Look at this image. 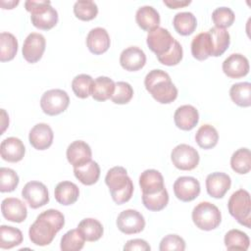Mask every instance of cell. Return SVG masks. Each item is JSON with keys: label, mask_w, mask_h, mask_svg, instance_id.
I'll list each match as a JSON object with an SVG mask.
<instances>
[{"label": "cell", "mask_w": 251, "mask_h": 251, "mask_svg": "<svg viewBox=\"0 0 251 251\" xmlns=\"http://www.w3.org/2000/svg\"><path fill=\"white\" fill-rule=\"evenodd\" d=\"M65 225L64 215L55 209H48L40 213L34 223L29 226L30 241L37 246L49 245L58 231Z\"/></svg>", "instance_id": "6da1fadb"}, {"label": "cell", "mask_w": 251, "mask_h": 251, "mask_svg": "<svg viewBox=\"0 0 251 251\" xmlns=\"http://www.w3.org/2000/svg\"><path fill=\"white\" fill-rule=\"evenodd\" d=\"M144 85L152 97L161 104H170L177 97V88L172 82L169 74L163 70L150 71L144 78Z\"/></svg>", "instance_id": "7a4b0ae2"}, {"label": "cell", "mask_w": 251, "mask_h": 251, "mask_svg": "<svg viewBox=\"0 0 251 251\" xmlns=\"http://www.w3.org/2000/svg\"><path fill=\"white\" fill-rule=\"evenodd\" d=\"M105 182L109 187L112 199L118 205L130 200L133 194V183L124 167L111 168L105 176Z\"/></svg>", "instance_id": "3957f363"}, {"label": "cell", "mask_w": 251, "mask_h": 251, "mask_svg": "<svg viewBox=\"0 0 251 251\" xmlns=\"http://www.w3.org/2000/svg\"><path fill=\"white\" fill-rule=\"evenodd\" d=\"M25 7L30 13L31 24L36 28L49 30L57 25L58 12L51 6L50 1L27 0L25 2Z\"/></svg>", "instance_id": "277c9868"}, {"label": "cell", "mask_w": 251, "mask_h": 251, "mask_svg": "<svg viewBox=\"0 0 251 251\" xmlns=\"http://www.w3.org/2000/svg\"><path fill=\"white\" fill-rule=\"evenodd\" d=\"M229 214L236 222L247 228L251 226V199L245 189H238L231 194L227 202Z\"/></svg>", "instance_id": "5b68a950"}, {"label": "cell", "mask_w": 251, "mask_h": 251, "mask_svg": "<svg viewBox=\"0 0 251 251\" xmlns=\"http://www.w3.org/2000/svg\"><path fill=\"white\" fill-rule=\"evenodd\" d=\"M191 216L196 227L206 231L217 228L222 222V214L219 208L207 201L197 204L193 208Z\"/></svg>", "instance_id": "8992f818"}, {"label": "cell", "mask_w": 251, "mask_h": 251, "mask_svg": "<svg viewBox=\"0 0 251 251\" xmlns=\"http://www.w3.org/2000/svg\"><path fill=\"white\" fill-rule=\"evenodd\" d=\"M70 104V97L63 89H50L43 93L40 107L48 116H56L65 112Z\"/></svg>", "instance_id": "52a82bcc"}, {"label": "cell", "mask_w": 251, "mask_h": 251, "mask_svg": "<svg viewBox=\"0 0 251 251\" xmlns=\"http://www.w3.org/2000/svg\"><path fill=\"white\" fill-rule=\"evenodd\" d=\"M171 159L176 169L191 171L198 166L200 157L195 148L188 144L181 143L172 150Z\"/></svg>", "instance_id": "ba28073f"}, {"label": "cell", "mask_w": 251, "mask_h": 251, "mask_svg": "<svg viewBox=\"0 0 251 251\" xmlns=\"http://www.w3.org/2000/svg\"><path fill=\"white\" fill-rule=\"evenodd\" d=\"M146 42L149 49L159 58L171 51L176 39L167 28L159 26L148 32Z\"/></svg>", "instance_id": "9c48e42d"}, {"label": "cell", "mask_w": 251, "mask_h": 251, "mask_svg": "<svg viewBox=\"0 0 251 251\" xmlns=\"http://www.w3.org/2000/svg\"><path fill=\"white\" fill-rule=\"evenodd\" d=\"M22 196L32 209L40 208L49 202V193L46 185L36 180L25 183L22 190Z\"/></svg>", "instance_id": "30bf717a"}, {"label": "cell", "mask_w": 251, "mask_h": 251, "mask_svg": "<svg viewBox=\"0 0 251 251\" xmlns=\"http://www.w3.org/2000/svg\"><path fill=\"white\" fill-rule=\"evenodd\" d=\"M117 226L125 234L139 233L145 227V220L138 211L127 209L121 212L118 216Z\"/></svg>", "instance_id": "8fae6325"}, {"label": "cell", "mask_w": 251, "mask_h": 251, "mask_svg": "<svg viewBox=\"0 0 251 251\" xmlns=\"http://www.w3.org/2000/svg\"><path fill=\"white\" fill-rule=\"evenodd\" d=\"M45 37L38 32L29 33L23 44V57L27 63L34 64L38 62L45 51Z\"/></svg>", "instance_id": "7c38bea8"}, {"label": "cell", "mask_w": 251, "mask_h": 251, "mask_svg": "<svg viewBox=\"0 0 251 251\" xmlns=\"http://www.w3.org/2000/svg\"><path fill=\"white\" fill-rule=\"evenodd\" d=\"M200 183L193 176H179L174 183V193L182 202H190L200 194Z\"/></svg>", "instance_id": "4fadbf2b"}, {"label": "cell", "mask_w": 251, "mask_h": 251, "mask_svg": "<svg viewBox=\"0 0 251 251\" xmlns=\"http://www.w3.org/2000/svg\"><path fill=\"white\" fill-rule=\"evenodd\" d=\"M223 72L230 78H240L245 76L249 73V61L248 59L239 53L229 55L223 62Z\"/></svg>", "instance_id": "5bb4252c"}, {"label": "cell", "mask_w": 251, "mask_h": 251, "mask_svg": "<svg viewBox=\"0 0 251 251\" xmlns=\"http://www.w3.org/2000/svg\"><path fill=\"white\" fill-rule=\"evenodd\" d=\"M231 185L230 176L222 172H215L206 177V189L211 197L220 199L225 196Z\"/></svg>", "instance_id": "9a60e30c"}, {"label": "cell", "mask_w": 251, "mask_h": 251, "mask_svg": "<svg viewBox=\"0 0 251 251\" xmlns=\"http://www.w3.org/2000/svg\"><path fill=\"white\" fill-rule=\"evenodd\" d=\"M54 133L49 125L39 123L29 131L28 140L31 146L36 150H45L53 143Z\"/></svg>", "instance_id": "2e32d148"}, {"label": "cell", "mask_w": 251, "mask_h": 251, "mask_svg": "<svg viewBox=\"0 0 251 251\" xmlns=\"http://www.w3.org/2000/svg\"><path fill=\"white\" fill-rule=\"evenodd\" d=\"M1 212L6 220L13 223H22L27 216L25 204L15 197H8L2 201Z\"/></svg>", "instance_id": "e0dca14e"}, {"label": "cell", "mask_w": 251, "mask_h": 251, "mask_svg": "<svg viewBox=\"0 0 251 251\" xmlns=\"http://www.w3.org/2000/svg\"><path fill=\"white\" fill-rule=\"evenodd\" d=\"M66 155L69 163L74 168H76L91 161L92 151L86 142L82 140H75L68 146Z\"/></svg>", "instance_id": "ac0fdd59"}, {"label": "cell", "mask_w": 251, "mask_h": 251, "mask_svg": "<svg viewBox=\"0 0 251 251\" xmlns=\"http://www.w3.org/2000/svg\"><path fill=\"white\" fill-rule=\"evenodd\" d=\"M120 64L126 71L136 72L145 66L146 55L140 48L130 46L122 51L120 56Z\"/></svg>", "instance_id": "d6986e66"}, {"label": "cell", "mask_w": 251, "mask_h": 251, "mask_svg": "<svg viewBox=\"0 0 251 251\" xmlns=\"http://www.w3.org/2000/svg\"><path fill=\"white\" fill-rule=\"evenodd\" d=\"M111 44L108 31L103 27H94L90 29L86 36V46L94 55L105 53Z\"/></svg>", "instance_id": "ffe728a7"}, {"label": "cell", "mask_w": 251, "mask_h": 251, "mask_svg": "<svg viewBox=\"0 0 251 251\" xmlns=\"http://www.w3.org/2000/svg\"><path fill=\"white\" fill-rule=\"evenodd\" d=\"M25 153L23 141L18 137H7L0 145V154L3 160L10 163L20 162Z\"/></svg>", "instance_id": "44dd1931"}, {"label": "cell", "mask_w": 251, "mask_h": 251, "mask_svg": "<svg viewBox=\"0 0 251 251\" xmlns=\"http://www.w3.org/2000/svg\"><path fill=\"white\" fill-rule=\"evenodd\" d=\"M176 126L182 130H191L199 121V113L192 105H182L174 114Z\"/></svg>", "instance_id": "7402d4cb"}, {"label": "cell", "mask_w": 251, "mask_h": 251, "mask_svg": "<svg viewBox=\"0 0 251 251\" xmlns=\"http://www.w3.org/2000/svg\"><path fill=\"white\" fill-rule=\"evenodd\" d=\"M139 185L142 194H153L165 187L162 174L154 169L145 170L139 176Z\"/></svg>", "instance_id": "603a6c76"}, {"label": "cell", "mask_w": 251, "mask_h": 251, "mask_svg": "<svg viewBox=\"0 0 251 251\" xmlns=\"http://www.w3.org/2000/svg\"><path fill=\"white\" fill-rule=\"evenodd\" d=\"M135 21L141 29L149 32L159 27L160 15L152 6H142L136 11Z\"/></svg>", "instance_id": "cb8c5ba5"}, {"label": "cell", "mask_w": 251, "mask_h": 251, "mask_svg": "<svg viewBox=\"0 0 251 251\" xmlns=\"http://www.w3.org/2000/svg\"><path fill=\"white\" fill-rule=\"evenodd\" d=\"M54 196L58 203L64 206H69L77 201L79 189L77 185L72 181H61L55 187Z\"/></svg>", "instance_id": "d4e9b609"}, {"label": "cell", "mask_w": 251, "mask_h": 251, "mask_svg": "<svg viewBox=\"0 0 251 251\" xmlns=\"http://www.w3.org/2000/svg\"><path fill=\"white\" fill-rule=\"evenodd\" d=\"M213 45L208 32H200L191 41V54L198 61H204L212 56Z\"/></svg>", "instance_id": "484cf974"}, {"label": "cell", "mask_w": 251, "mask_h": 251, "mask_svg": "<svg viewBox=\"0 0 251 251\" xmlns=\"http://www.w3.org/2000/svg\"><path fill=\"white\" fill-rule=\"evenodd\" d=\"M116 87V82L108 76H98L93 80L91 96L94 100L103 102L112 97Z\"/></svg>", "instance_id": "4316f807"}, {"label": "cell", "mask_w": 251, "mask_h": 251, "mask_svg": "<svg viewBox=\"0 0 251 251\" xmlns=\"http://www.w3.org/2000/svg\"><path fill=\"white\" fill-rule=\"evenodd\" d=\"M75 176L84 185L96 183L100 176V167L95 161H89L86 164L74 168Z\"/></svg>", "instance_id": "83f0119b"}, {"label": "cell", "mask_w": 251, "mask_h": 251, "mask_svg": "<svg viewBox=\"0 0 251 251\" xmlns=\"http://www.w3.org/2000/svg\"><path fill=\"white\" fill-rule=\"evenodd\" d=\"M208 33L210 34L213 45L212 56L219 57L223 55L230 43V36L228 31L226 28H219L214 26L209 29Z\"/></svg>", "instance_id": "f1b7e54d"}, {"label": "cell", "mask_w": 251, "mask_h": 251, "mask_svg": "<svg viewBox=\"0 0 251 251\" xmlns=\"http://www.w3.org/2000/svg\"><path fill=\"white\" fill-rule=\"evenodd\" d=\"M173 25L178 34L186 36L196 29L197 20L191 12H179L174 17Z\"/></svg>", "instance_id": "f546056e"}, {"label": "cell", "mask_w": 251, "mask_h": 251, "mask_svg": "<svg viewBox=\"0 0 251 251\" xmlns=\"http://www.w3.org/2000/svg\"><path fill=\"white\" fill-rule=\"evenodd\" d=\"M77 229L80 231L86 241H97L99 240L104 232L102 224L93 218H86L81 220L77 226Z\"/></svg>", "instance_id": "4dcf8cb0"}, {"label": "cell", "mask_w": 251, "mask_h": 251, "mask_svg": "<svg viewBox=\"0 0 251 251\" xmlns=\"http://www.w3.org/2000/svg\"><path fill=\"white\" fill-rule=\"evenodd\" d=\"M195 140L199 147L203 149H212L219 141V133L213 126L203 125L196 131Z\"/></svg>", "instance_id": "1f68e13d"}, {"label": "cell", "mask_w": 251, "mask_h": 251, "mask_svg": "<svg viewBox=\"0 0 251 251\" xmlns=\"http://www.w3.org/2000/svg\"><path fill=\"white\" fill-rule=\"evenodd\" d=\"M229 96L237 106L249 107L251 105V83L244 81L232 84L229 89Z\"/></svg>", "instance_id": "d6a6232c"}, {"label": "cell", "mask_w": 251, "mask_h": 251, "mask_svg": "<svg viewBox=\"0 0 251 251\" xmlns=\"http://www.w3.org/2000/svg\"><path fill=\"white\" fill-rule=\"evenodd\" d=\"M224 242L227 250L246 251L250 245L249 236L242 230L236 228L230 229L226 233Z\"/></svg>", "instance_id": "836d02e7"}, {"label": "cell", "mask_w": 251, "mask_h": 251, "mask_svg": "<svg viewBox=\"0 0 251 251\" xmlns=\"http://www.w3.org/2000/svg\"><path fill=\"white\" fill-rule=\"evenodd\" d=\"M23 232L14 226L2 225L0 226V248L11 249L23 242Z\"/></svg>", "instance_id": "e575fe53"}, {"label": "cell", "mask_w": 251, "mask_h": 251, "mask_svg": "<svg viewBox=\"0 0 251 251\" xmlns=\"http://www.w3.org/2000/svg\"><path fill=\"white\" fill-rule=\"evenodd\" d=\"M230 167L231 169L239 174L245 175L251 170V153L248 148H239L230 158Z\"/></svg>", "instance_id": "d590c367"}, {"label": "cell", "mask_w": 251, "mask_h": 251, "mask_svg": "<svg viewBox=\"0 0 251 251\" xmlns=\"http://www.w3.org/2000/svg\"><path fill=\"white\" fill-rule=\"evenodd\" d=\"M18 40L10 32H1L0 34V61L7 62L15 58L18 52Z\"/></svg>", "instance_id": "8d00e7d4"}, {"label": "cell", "mask_w": 251, "mask_h": 251, "mask_svg": "<svg viewBox=\"0 0 251 251\" xmlns=\"http://www.w3.org/2000/svg\"><path fill=\"white\" fill-rule=\"evenodd\" d=\"M142 203L149 211L158 212L163 210L169 203V193L166 187L153 194H142Z\"/></svg>", "instance_id": "74e56055"}, {"label": "cell", "mask_w": 251, "mask_h": 251, "mask_svg": "<svg viewBox=\"0 0 251 251\" xmlns=\"http://www.w3.org/2000/svg\"><path fill=\"white\" fill-rule=\"evenodd\" d=\"M85 239L77 228L67 231L61 238L62 251H79L84 246Z\"/></svg>", "instance_id": "f35d334b"}, {"label": "cell", "mask_w": 251, "mask_h": 251, "mask_svg": "<svg viewBox=\"0 0 251 251\" xmlns=\"http://www.w3.org/2000/svg\"><path fill=\"white\" fill-rule=\"evenodd\" d=\"M74 14L80 21H91L98 14V7L91 0H79L74 5Z\"/></svg>", "instance_id": "ab89813d"}, {"label": "cell", "mask_w": 251, "mask_h": 251, "mask_svg": "<svg viewBox=\"0 0 251 251\" xmlns=\"http://www.w3.org/2000/svg\"><path fill=\"white\" fill-rule=\"evenodd\" d=\"M93 78L86 74H80L72 80V89L76 97L84 99L91 95Z\"/></svg>", "instance_id": "60d3db41"}, {"label": "cell", "mask_w": 251, "mask_h": 251, "mask_svg": "<svg viewBox=\"0 0 251 251\" xmlns=\"http://www.w3.org/2000/svg\"><path fill=\"white\" fill-rule=\"evenodd\" d=\"M212 20L216 27L226 28L232 25L235 20V15L230 8L219 7L213 11Z\"/></svg>", "instance_id": "b9f144b4"}, {"label": "cell", "mask_w": 251, "mask_h": 251, "mask_svg": "<svg viewBox=\"0 0 251 251\" xmlns=\"http://www.w3.org/2000/svg\"><path fill=\"white\" fill-rule=\"evenodd\" d=\"M18 174L10 169L2 167L0 169V191L1 192H12L16 189L19 184Z\"/></svg>", "instance_id": "7bdbcfd3"}, {"label": "cell", "mask_w": 251, "mask_h": 251, "mask_svg": "<svg viewBox=\"0 0 251 251\" xmlns=\"http://www.w3.org/2000/svg\"><path fill=\"white\" fill-rule=\"evenodd\" d=\"M133 96V88L132 86L126 81H118L116 82V87L114 94L111 99L115 104L124 105L127 104Z\"/></svg>", "instance_id": "ee69618b"}, {"label": "cell", "mask_w": 251, "mask_h": 251, "mask_svg": "<svg viewBox=\"0 0 251 251\" xmlns=\"http://www.w3.org/2000/svg\"><path fill=\"white\" fill-rule=\"evenodd\" d=\"M185 249V241L177 234H168L162 238L159 246L160 251H183Z\"/></svg>", "instance_id": "f6af8a7d"}, {"label": "cell", "mask_w": 251, "mask_h": 251, "mask_svg": "<svg viewBox=\"0 0 251 251\" xmlns=\"http://www.w3.org/2000/svg\"><path fill=\"white\" fill-rule=\"evenodd\" d=\"M182 56H183L182 47H181L180 43L177 40H176V42H175L173 48L171 49V51L169 53H167L166 55H164L162 57H159L157 59L161 64L171 67V66L177 65L181 61Z\"/></svg>", "instance_id": "bcb514c9"}, {"label": "cell", "mask_w": 251, "mask_h": 251, "mask_svg": "<svg viewBox=\"0 0 251 251\" xmlns=\"http://www.w3.org/2000/svg\"><path fill=\"white\" fill-rule=\"evenodd\" d=\"M124 250L125 251H135V250L150 251L151 247L147 243V241H145L144 239L135 238V239H130V240L126 241V243L124 246Z\"/></svg>", "instance_id": "7dc6e473"}, {"label": "cell", "mask_w": 251, "mask_h": 251, "mask_svg": "<svg viewBox=\"0 0 251 251\" xmlns=\"http://www.w3.org/2000/svg\"><path fill=\"white\" fill-rule=\"evenodd\" d=\"M163 3L168 6L170 9H178L188 6L191 1L190 0H164Z\"/></svg>", "instance_id": "c3c4849f"}, {"label": "cell", "mask_w": 251, "mask_h": 251, "mask_svg": "<svg viewBox=\"0 0 251 251\" xmlns=\"http://www.w3.org/2000/svg\"><path fill=\"white\" fill-rule=\"evenodd\" d=\"M0 4H1V7L3 9H13V8H15V6H17L19 4V0H17V1H8V2L2 0V1H0Z\"/></svg>", "instance_id": "681fc988"}, {"label": "cell", "mask_w": 251, "mask_h": 251, "mask_svg": "<svg viewBox=\"0 0 251 251\" xmlns=\"http://www.w3.org/2000/svg\"><path fill=\"white\" fill-rule=\"evenodd\" d=\"M1 113H2V117H3V119H2V129H1V134H3V132H4V130L6 129V127L9 126L7 123H9V117L7 116V114H6V112H5V110L4 109H1Z\"/></svg>", "instance_id": "f907efd6"}]
</instances>
